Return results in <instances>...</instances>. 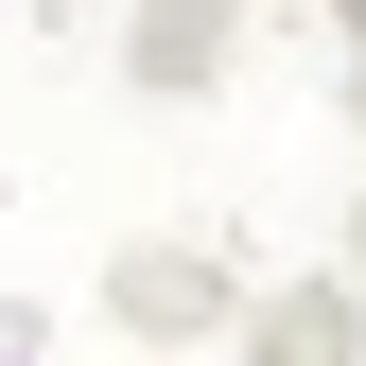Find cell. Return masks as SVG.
<instances>
[{
    "mask_svg": "<svg viewBox=\"0 0 366 366\" xmlns=\"http://www.w3.org/2000/svg\"><path fill=\"white\" fill-rule=\"evenodd\" d=\"M227 0H140V18H122V70L157 87V105H192V87H227Z\"/></svg>",
    "mask_w": 366,
    "mask_h": 366,
    "instance_id": "3",
    "label": "cell"
},
{
    "mask_svg": "<svg viewBox=\"0 0 366 366\" xmlns=\"http://www.w3.org/2000/svg\"><path fill=\"white\" fill-rule=\"evenodd\" d=\"M87 297H105L122 349H209V332H244L262 280L209 244V227H140V244H105V280H87Z\"/></svg>",
    "mask_w": 366,
    "mask_h": 366,
    "instance_id": "1",
    "label": "cell"
},
{
    "mask_svg": "<svg viewBox=\"0 0 366 366\" xmlns=\"http://www.w3.org/2000/svg\"><path fill=\"white\" fill-rule=\"evenodd\" d=\"M244 366H366V280H262Z\"/></svg>",
    "mask_w": 366,
    "mask_h": 366,
    "instance_id": "2",
    "label": "cell"
},
{
    "mask_svg": "<svg viewBox=\"0 0 366 366\" xmlns=\"http://www.w3.org/2000/svg\"><path fill=\"white\" fill-rule=\"evenodd\" d=\"M349 280H366V209H349Z\"/></svg>",
    "mask_w": 366,
    "mask_h": 366,
    "instance_id": "5",
    "label": "cell"
},
{
    "mask_svg": "<svg viewBox=\"0 0 366 366\" xmlns=\"http://www.w3.org/2000/svg\"><path fill=\"white\" fill-rule=\"evenodd\" d=\"M140 366H174V349H140Z\"/></svg>",
    "mask_w": 366,
    "mask_h": 366,
    "instance_id": "6",
    "label": "cell"
},
{
    "mask_svg": "<svg viewBox=\"0 0 366 366\" xmlns=\"http://www.w3.org/2000/svg\"><path fill=\"white\" fill-rule=\"evenodd\" d=\"M349 105H366V0H349Z\"/></svg>",
    "mask_w": 366,
    "mask_h": 366,
    "instance_id": "4",
    "label": "cell"
}]
</instances>
